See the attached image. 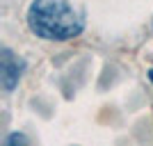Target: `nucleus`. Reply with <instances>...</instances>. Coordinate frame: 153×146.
<instances>
[{"label": "nucleus", "instance_id": "nucleus-3", "mask_svg": "<svg viewBox=\"0 0 153 146\" xmlns=\"http://www.w3.org/2000/svg\"><path fill=\"white\" fill-rule=\"evenodd\" d=\"M2 146H27V137L23 133H9L2 142Z\"/></svg>", "mask_w": 153, "mask_h": 146}, {"label": "nucleus", "instance_id": "nucleus-4", "mask_svg": "<svg viewBox=\"0 0 153 146\" xmlns=\"http://www.w3.org/2000/svg\"><path fill=\"white\" fill-rule=\"evenodd\" d=\"M146 76H149V80H151V84H153V69H149V71H146Z\"/></svg>", "mask_w": 153, "mask_h": 146}, {"label": "nucleus", "instance_id": "nucleus-2", "mask_svg": "<svg viewBox=\"0 0 153 146\" xmlns=\"http://www.w3.org/2000/svg\"><path fill=\"white\" fill-rule=\"evenodd\" d=\"M25 66H27L25 59L19 57L7 46L0 50V82H2L5 91H14L16 89V84L21 82V78L25 73Z\"/></svg>", "mask_w": 153, "mask_h": 146}, {"label": "nucleus", "instance_id": "nucleus-1", "mask_svg": "<svg viewBox=\"0 0 153 146\" xmlns=\"http://www.w3.org/2000/svg\"><path fill=\"white\" fill-rule=\"evenodd\" d=\"M27 27L44 41H71L85 32V14L69 0H32L27 7Z\"/></svg>", "mask_w": 153, "mask_h": 146}]
</instances>
